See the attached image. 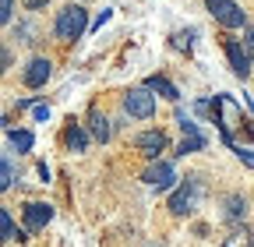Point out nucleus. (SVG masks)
<instances>
[{
	"label": "nucleus",
	"mask_w": 254,
	"mask_h": 247,
	"mask_svg": "<svg viewBox=\"0 0 254 247\" xmlns=\"http://www.w3.org/2000/svg\"><path fill=\"white\" fill-rule=\"evenodd\" d=\"M226 208H222V215H226V223H240L244 215H247V201L244 194H226V201H222Z\"/></svg>",
	"instance_id": "nucleus-13"
},
{
	"label": "nucleus",
	"mask_w": 254,
	"mask_h": 247,
	"mask_svg": "<svg viewBox=\"0 0 254 247\" xmlns=\"http://www.w3.org/2000/svg\"><path fill=\"white\" fill-rule=\"evenodd\" d=\"M205 7L222 28H247V14L237 0H205Z\"/></svg>",
	"instance_id": "nucleus-3"
},
{
	"label": "nucleus",
	"mask_w": 254,
	"mask_h": 247,
	"mask_svg": "<svg viewBox=\"0 0 254 247\" xmlns=\"http://www.w3.org/2000/svg\"><path fill=\"white\" fill-rule=\"evenodd\" d=\"M14 219H11V215L4 212V208H0V240H14Z\"/></svg>",
	"instance_id": "nucleus-18"
},
{
	"label": "nucleus",
	"mask_w": 254,
	"mask_h": 247,
	"mask_svg": "<svg viewBox=\"0 0 254 247\" xmlns=\"http://www.w3.org/2000/svg\"><path fill=\"white\" fill-rule=\"evenodd\" d=\"M244 46H247V53H251V64H254V28H251V25L244 28Z\"/></svg>",
	"instance_id": "nucleus-24"
},
{
	"label": "nucleus",
	"mask_w": 254,
	"mask_h": 247,
	"mask_svg": "<svg viewBox=\"0 0 254 247\" xmlns=\"http://www.w3.org/2000/svg\"><path fill=\"white\" fill-rule=\"evenodd\" d=\"M7 67H11V50H7V46H0V74H4Z\"/></svg>",
	"instance_id": "nucleus-25"
},
{
	"label": "nucleus",
	"mask_w": 254,
	"mask_h": 247,
	"mask_svg": "<svg viewBox=\"0 0 254 247\" xmlns=\"http://www.w3.org/2000/svg\"><path fill=\"white\" fill-rule=\"evenodd\" d=\"M177 124H180V131H184V134H201V131H198V124L190 120L184 110H177Z\"/></svg>",
	"instance_id": "nucleus-19"
},
{
	"label": "nucleus",
	"mask_w": 254,
	"mask_h": 247,
	"mask_svg": "<svg viewBox=\"0 0 254 247\" xmlns=\"http://www.w3.org/2000/svg\"><path fill=\"white\" fill-rule=\"evenodd\" d=\"M88 11L81 7V4H64L60 11H57V18H53V36L60 39V43H78L85 32H88Z\"/></svg>",
	"instance_id": "nucleus-1"
},
{
	"label": "nucleus",
	"mask_w": 254,
	"mask_h": 247,
	"mask_svg": "<svg viewBox=\"0 0 254 247\" xmlns=\"http://www.w3.org/2000/svg\"><path fill=\"white\" fill-rule=\"evenodd\" d=\"M152 247H155V244H152Z\"/></svg>",
	"instance_id": "nucleus-29"
},
{
	"label": "nucleus",
	"mask_w": 254,
	"mask_h": 247,
	"mask_svg": "<svg viewBox=\"0 0 254 247\" xmlns=\"http://www.w3.org/2000/svg\"><path fill=\"white\" fill-rule=\"evenodd\" d=\"M11 184H14V166H11L4 156H0V194H4Z\"/></svg>",
	"instance_id": "nucleus-17"
},
{
	"label": "nucleus",
	"mask_w": 254,
	"mask_h": 247,
	"mask_svg": "<svg viewBox=\"0 0 254 247\" xmlns=\"http://www.w3.org/2000/svg\"><path fill=\"white\" fill-rule=\"evenodd\" d=\"M124 113L127 117H134V120H152V113H155V92L152 88H127L124 92Z\"/></svg>",
	"instance_id": "nucleus-2"
},
{
	"label": "nucleus",
	"mask_w": 254,
	"mask_h": 247,
	"mask_svg": "<svg viewBox=\"0 0 254 247\" xmlns=\"http://www.w3.org/2000/svg\"><path fill=\"white\" fill-rule=\"evenodd\" d=\"M222 247H254V233L247 226H237L230 237H222Z\"/></svg>",
	"instance_id": "nucleus-14"
},
{
	"label": "nucleus",
	"mask_w": 254,
	"mask_h": 247,
	"mask_svg": "<svg viewBox=\"0 0 254 247\" xmlns=\"http://www.w3.org/2000/svg\"><path fill=\"white\" fill-rule=\"evenodd\" d=\"M88 134H92L95 141H99V145H106V141H110L113 127H110L106 113H99V110H92V113H88Z\"/></svg>",
	"instance_id": "nucleus-11"
},
{
	"label": "nucleus",
	"mask_w": 254,
	"mask_h": 247,
	"mask_svg": "<svg viewBox=\"0 0 254 247\" xmlns=\"http://www.w3.org/2000/svg\"><path fill=\"white\" fill-rule=\"evenodd\" d=\"M166 145H170V138H166V131H159V127L134 134V148L141 152L145 159H152V163L159 159V152H166Z\"/></svg>",
	"instance_id": "nucleus-7"
},
{
	"label": "nucleus",
	"mask_w": 254,
	"mask_h": 247,
	"mask_svg": "<svg viewBox=\"0 0 254 247\" xmlns=\"http://www.w3.org/2000/svg\"><path fill=\"white\" fill-rule=\"evenodd\" d=\"M46 4H50V0H21V7H25V11H43Z\"/></svg>",
	"instance_id": "nucleus-26"
},
{
	"label": "nucleus",
	"mask_w": 254,
	"mask_h": 247,
	"mask_svg": "<svg viewBox=\"0 0 254 247\" xmlns=\"http://www.w3.org/2000/svg\"><path fill=\"white\" fill-rule=\"evenodd\" d=\"M110 14H113L110 7H106V11H99V14H95V21H92V28H103V25L110 21Z\"/></svg>",
	"instance_id": "nucleus-27"
},
{
	"label": "nucleus",
	"mask_w": 254,
	"mask_h": 247,
	"mask_svg": "<svg viewBox=\"0 0 254 247\" xmlns=\"http://www.w3.org/2000/svg\"><path fill=\"white\" fill-rule=\"evenodd\" d=\"M233 152H237V159H240L244 166H251V170H254V148H244V145H237Z\"/></svg>",
	"instance_id": "nucleus-21"
},
{
	"label": "nucleus",
	"mask_w": 254,
	"mask_h": 247,
	"mask_svg": "<svg viewBox=\"0 0 254 247\" xmlns=\"http://www.w3.org/2000/svg\"><path fill=\"white\" fill-rule=\"evenodd\" d=\"M32 113H36V120H50V106H36Z\"/></svg>",
	"instance_id": "nucleus-28"
},
{
	"label": "nucleus",
	"mask_w": 254,
	"mask_h": 247,
	"mask_svg": "<svg viewBox=\"0 0 254 247\" xmlns=\"http://www.w3.org/2000/svg\"><path fill=\"white\" fill-rule=\"evenodd\" d=\"M145 88H152L155 96H163V99H170V103H180V88H177L170 78H163V74H152V78H145Z\"/></svg>",
	"instance_id": "nucleus-10"
},
{
	"label": "nucleus",
	"mask_w": 254,
	"mask_h": 247,
	"mask_svg": "<svg viewBox=\"0 0 254 247\" xmlns=\"http://www.w3.org/2000/svg\"><path fill=\"white\" fill-rule=\"evenodd\" d=\"M190 39H194V32H177V36H173V46L190 53Z\"/></svg>",
	"instance_id": "nucleus-22"
},
{
	"label": "nucleus",
	"mask_w": 254,
	"mask_h": 247,
	"mask_svg": "<svg viewBox=\"0 0 254 247\" xmlns=\"http://www.w3.org/2000/svg\"><path fill=\"white\" fill-rule=\"evenodd\" d=\"M50 74H53V60L50 57H32L25 64V71H21V81L28 88H43L50 81Z\"/></svg>",
	"instance_id": "nucleus-8"
},
{
	"label": "nucleus",
	"mask_w": 254,
	"mask_h": 247,
	"mask_svg": "<svg viewBox=\"0 0 254 247\" xmlns=\"http://www.w3.org/2000/svg\"><path fill=\"white\" fill-rule=\"evenodd\" d=\"M14 21V0H0V25Z\"/></svg>",
	"instance_id": "nucleus-20"
},
{
	"label": "nucleus",
	"mask_w": 254,
	"mask_h": 247,
	"mask_svg": "<svg viewBox=\"0 0 254 247\" xmlns=\"http://www.w3.org/2000/svg\"><path fill=\"white\" fill-rule=\"evenodd\" d=\"M14 36H21L18 43H36V39H32V36H36V28H32V25H18V28H14Z\"/></svg>",
	"instance_id": "nucleus-23"
},
{
	"label": "nucleus",
	"mask_w": 254,
	"mask_h": 247,
	"mask_svg": "<svg viewBox=\"0 0 254 247\" xmlns=\"http://www.w3.org/2000/svg\"><path fill=\"white\" fill-rule=\"evenodd\" d=\"M222 50H226V60H230V71L237 74V78H247L251 71H254V64H251V53H247V46L240 43V39H222Z\"/></svg>",
	"instance_id": "nucleus-6"
},
{
	"label": "nucleus",
	"mask_w": 254,
	"mask_h": 247,
	"mask_svg": "<svg viewBox=\"0 0 254 247\" xmlns=\"http://www.w3.org/2000/svg\"><path fill=\"white\" fill-rule=\"evenodd\" d=\"M198 198H201V180L198 177H184V184L170 194V212L173 215H187L198 205Z\"/></svg>",
	"instance_id": "nucleus-4"
},
{
	"label": "nucleus",
	"mask_w": 254,
	"mask_h": 247,
	"mask_svg": "<svg viewBox=\"0 0 254 247\" xmlns=\"http://www.w3.org/2000/svg\"><path fill=\"white\" fill-rule=\"evenodd\" d=\"M50 219H53V205H46V201H28V205H25V230H28V233L46 230Z\"/></svg>",
	"instance_id": "nucleus-9"
},
{
	"label": "nucleus",
	"mask_w": 254,
	"mask_h": 247,
	"mask_svg": "<svg viewBox=\"0 0 254 247\" xmlns=\"http://www.w3.org/2000/svg\"><path fill=\"white\" fill-rule=\"evenodd\" d=\"M141 180L148 184V187H155V191H170L177 184V170H173L170 159H155V163H148V170L141 173Z\"/></svg>",
	"instance_id": "nucleus-5"
},
{
	"label": "nucleus",
	"mask_w": 254,
	"mask_h": 247,
	"mask_svg": "<svg viewBox=\"0 0 254 247\" xmlns=\"http://www.w3.org/2000/svg\"><path fill=\"white\" fill-rule=\"evenodd\" d=\"M64 145H67L71 152H85V148H88V131L81 127V124L71 120V127L64 131Z\"/></svg>",
	"instance_id": "nucleus-12"
},
{
	"label": "nucleus",
	"mask_w": 254,
	"mask_h": 247,
	"mask_svg": "<svg viewBox=\"0 0 254 247\" xmlns=\"http://www.w3.org/2000/svg\"><path fill=\"white\" fill-rule=\"evenodd\" d=\"M208 141H205V134H184V141L177 145V156H194V152H201Z\"/></svg>",
	"instance_id": "nucleus-15"
},
{
	"label": "nucleus",
	"mask_w": 254,
	"mask_h": 247,
	"mask_svg": "<svg viewBox=\"0 0 254 247\" xmlns=\"http://www.w3.org/2000/svg\"><path fill=\"white\" fill-rule=\"evenodd\" d=\"M7 138H11V145H14L18 152H32V145H36V134L25 131V127H21V131H18V127H14V131H7Z\"/></svg>",
	"instance_id": "nucleus-16"
}]
</instances>
